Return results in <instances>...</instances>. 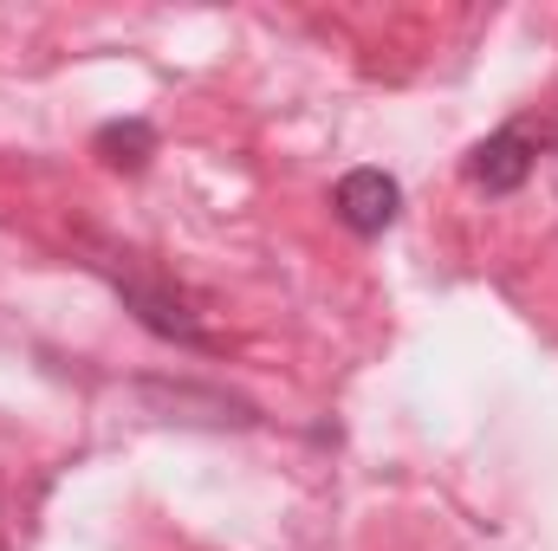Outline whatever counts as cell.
Masks as SVG:
<instances>
[{"instance_id":"obj_1","label":"cell","mask_w":558,"mask_h":551,"mask_svg":"<svg viewBox=\"0 0 558 551\" xmlns=\"http://www.w3.org/2000/svg\"><path fill=\"white\" fill-rule=\"evenodd\" d=\"M331 208H338V221H344L351 234H384V228L403 215V188H397V175H384V169H351V175L331 188Z\"/></svg>"},{"instance_id":"obj_2","label":"cell","mask_w":558,"mask_h":551,"mask_svg":"<svg viewBox=\"0 0 558 551\" xmlns=\"http://www.w3.org/2000/svg\"><path fill=\"white\" fill-rule=\"evenodd\" d=\"M533 156H539V149H533L526 131H494V137L468 156V175H474L487 195H513V188L533 175Z\"/></svg>"},{"instance_id":"obj_3","label":"cell","mask_w":558,"mask_h":551,"mask_svg":"<svg viewBox=\"0 0 558 551\" xmlns=\"http://www.w3.org/2000/svg\"><path fill=\"white\" fill-rule=\"evenodd\" d=\"M118 292L131 298V311H137V318L149 325V331H156V338H175V344H208V331H202V325H195V318H189V311L169 298V292L143 285L137 273H118Z\"/></svg>"},{"instance_id":"obj_4","label":"cell","mask_w":558,"mask_h":551,"mask_svg":"<svg viewBox=\"0 0 558 551\" xmlns=\"http://www.w3.org/2000/svg\"><path fill=\"white\" fill-rule=\"evenodd\" d=\"M149 149H156V137H149V124H105L98 131V156L111 162V169H143L149 162Z\"/></svg>"}]
</instances>
